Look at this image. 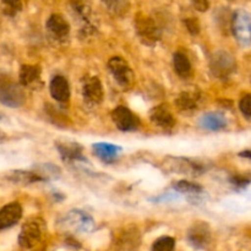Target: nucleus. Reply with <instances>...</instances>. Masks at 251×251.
Listing matches in <instances>:
<instances>
[{"label":"nucleus","mask_w":251,"mask_h":251,"mask_svg":"<svg viewBox=\"0 0 251 251\" xmlns=\"http://www.w3.org/2000/svg\"><path fill=\"white\" fill-rule=\"evenodd\" d=\"M74 16L80 24V32L83 37L91 36L97 31V20L91 0H70Z\"/></svg>","instance_id":"obj_1"},{"label":"nucleus","mask_w":251,"mask_h":251,"mask_svg":"<svg viewBox=\"0 0 251 251\" xmlns=\"http://www.w3.org/2000/svg\"><path fill=\"white\" fill-rule=\"evenodd\" d=\"M47 223L41 217H34L27 221L19 234V244L24 249H32L41 242L46 230Z\"/></svg>","instance_id":"obj_2"},{"label":"nucleus","mask_w":251,"mask_h":251,"mask_svg":"<svg viewBox=\"0 0 251 251\" xmlns=\"http://www.w3.org/2000/svg\"><path fill=\"white\" fill-rule=\"evenodd\" d=\"M135 31L140 41L149 47H153L161 39V29L154 20L147 15L139 12L135 19Z\"/></svg>","instance_id":"obj_3"},{"label":"nucleus","mask_w":251,"mask_h":251,"mask_svg":"<svg viewBox=\"0 0 251 251\" xmlns=\"http://www.w3.org/2000/svg\"><path fill=\"white\" fill-rule=\"evenodd\" d=\"M210 70L215 77L226 80L235 70L234 56L226 50H218L210 59Z\"/></svg>","instance_id":"obj_4"},{"label":"nucleus","mask_w":251,"mask_h":251,"mask_svg":"<svg viewBox=\"0 0 251 251\" xmlns=\"http://www.w3.org/2000/svg\"><path fill=\"white\" fill-rule=\"evenodd\" d=\"M232 29L240 46L249 47L251 43V22L249 12L239 9L233 14Z\"/></svg>","instance_id":"obj_5"},{"label":"nucleus","mask_w":251,"mask_h":251,"mask_svg":"<svg viewBox=\"0 0 251 251\" xmlns=\"http://www.w3.org/2000/svg\"><path fill=\"white\" fill-rule=\"evenodd\" d=\"M108 69L122 88H129L134 82V71L122 56H113L108 61Z\"/></svg>","instance_id":"obj_6"},{"label":"nucleus","mask_w":251,"mask_h":251,"mask_svg":"<svg viewBox=\"0 0 251 251\" xmlns=\"http://www.w3.org/2000/svg\"><path fill=\"white\" fill-rule=\"evenodd\" d=\"M26 100V95L20 83L4 81L0 83V103L10 108H19Z\"/></svg>","instance_id":"obj_7"},{"label":"nucleus","mask_w":251,"mask_h":251,"mask_svg":"<svg viewBox=\"0 0 251 251\" xmlns=\"http://www.w3.org/2000/svg\"><path fill=\"white\" fill-rule=\"evenodd\" d=\"M81 93L83 100L92 107L100 104L104 98L102 82L97 76H85L81 80Z\"/></svg>","instance_id":"obj_8"},{"label":"nucleus","mask_w":251,"mask_h":251,"mask_svg":"<svg viewBox=\"0 0 251 251\" xmlns=\"http://www.w3.org/2000/svg\"><path fill=\"white\" fill-rule=\"evenodd\" d=\"M166 166L169 171L176 173L186 174L190 176H199L206 172L205 166L202 163L193 161L189 158H180V157H168L166 159Z\"/></svg>","instance_id":"obj_9"},{"label":"nucleus","mask_w":251,"mask_h":251,"mask_svg":"<svg viewBox=\"0 0 251 251\" xmlns=\"http://www.w3.org/2000/svg\"><path fill=\"white\" fill-rule=\"evenodd\" d=\"M112 120L120 131H135L140 127V118L125 105H118L112 112Z\"/></svg>","instance_id":"obj_10"},{"label":"nucleus","mask_w":251,"mask_h":251,"mask_svg":"<svg viewBox=\"0 0 251 251\" xmlns=\"http://www.w3.org/2000/svg\"><path fill=\"white\" fill-rule=\"evenodd\" d=\"M63 225L78 233H91L95 229V221L88 213L81 210H73L63 218Z\"/></svg>","instance_id":"obj_11"},{"label":"nucleus","mask_w":251,"mask_h":251,"mask_svg":"<svg viewBox=\"0 0 251 251\" xmlns=\"http://www.w3.org/2000/svg\"><path fill=\"white\" fill-rule=\"evenodd\" d=\"M47 33L54 43H64L70 34V25L61 15L53 14L46 24Z\"/></svg>","instance_id":"obj_12"},{"label":"nucleus","mask_w":251,"mask_h":251,"mask_svg":"<svg viewBox=\"0 0 251 251\" xmlns=\"http://www.w3.org/2000/svg\"><path fill=\"white\" fill-rule=\"evenodd\" d=\"M188 240L196 249H205L211 243V229L206 222H195L188 230Z\"/></svg>","instance_id":"obj_13"},{"label":"nucleus","mask_w":251,"mask_h":251,"mask_svg":"<svg viewBox=\"0 0 251 251\" xmlns=\"http://www.w3.org/2000/svg\"><path fill=\"white\" fill-rule=\"evenodd\" d=\"M55 146L64 161H86L85 156H83L82 146L77 142L70 141V140H58L55 142Z\"/></svg>","instance_id":"obj_14"},{"label":"nucleus","mask_w":251,"mask_h":251,"mask_svg":"<svg viewBox=\"0 0 251 251\" xmlns=\"http://www.w3.org/2000/svg\"><path fill=\"white\" fill-rule=\"evenodd\" d=\"M150 119L153 124L164 130L173 129L176 125V118H174L171 108L167 104H159L154 107L150 113Z\"/></svg>","instance_id":"obj_15"},{"label":"nucleus","mask_w":251,"mask_h":251,"mask_svg":"<svg viewBox=\"0 0 251 251\" xmlns=\"http://www.w3.org/2000/svg\"><path fill=\"white\" fill-rule=\"evenodd\" d=\"M22 217V207L19 202H10L0 208V230L14 227Z\"/></svg>","instance_id":"obj_16"},{"label":"nucleus","mask_w":251,"mask_h":251,"mask_svg":"<svg viewBox=\"0 0 251 251\" xmlns=\"http://www.w3.org/2000/svg\"><path fill=\"white\" fill-rule=\"evenodd\" d=\"M50 95L56 102L68 103L70 100V86L68 80L64 76L56 75L51 78L50 85H49Z\"/></svg>","instance_id":"obj_17"},{"label":"nucleus","mask_w":251,"mask_h":251,"mask_svg":"<svg viewBox=\"0 0 251 251\" xmlns=\"http://www.w3.org/2000/svg\"><path fill=\"white\" fill-rule=\"evenodd\" d=\"M228 122L225 115L220 112H210L203 114L199 119V125L202 129L210 130V131H218L227 126Z\"/></svg>","instance_id":"obj_18"},{"label":"nucleus","mask_w":251,"mask_h":251,"mask_svg":"<svg viewBox=\"0 0 251 251\" xmlns=\"http://www.w3.org/2000/svg\"><path fill=\"white\" fill-rule=\"evenodd\" d=\"M20 85L22 87H34L41 82V68L38 65H22L20 69Z\"/></svg>","instance_id":"obj_19"},{"label":"nucleus","mask_w":251,"mask_h":251,"mask_svg":"<svg viewBox=\"0 0 251 251\" xmlns=\"http://www.w3.org/2000/svg\"><path fill=\"white\" fill-rule=\"evenodd\" d=\"M93 152L100 158V161L105 162V163H112L119 156V152L122 151L119 146L112 144H107V142H98V144L93 145Z\"/></svg>","instance_id":"obj_20"},{"label":"nucleus","mask_w":251,"mask_h":251,"mask_svg":"<svg viewBox=\"0 0 251 251\" xmlns=\"http://www.w3.org/2000/svg\"><path fill=\"white\" fill-rule=\"evenodd\" d=\"M201 100V93L199 91H185L178 96L176 104L180 112H193L198 108Z\"/></svg>","instance_id":"obj_21"},{"label":"nucleus","mask_w":251,"mask_h":251,"mask_svg":"<svg viewBox=\"0 0 251 251\" xmlns=\"http://www.w3.org/2000/svg\"><path fill=\"white\" fill-rule=\"evenodd\" d=\"M140 235L135 228H127L123 229L122 233L118 235L117 245L123 251H132L139 247Z\"/></svg>","instance_id":"obj_22"},{"label":"nucleus","mask_w":251,"mask_h":251,"mask_svg":"<svg viewBox=\"0 0 251 251\" xmlns=\"http://www.w3.org/2000/svg\"><path fill=\"white\" fill-rule=\"evenodd\" d=\"M5 178L12 183L21 184V185H28V184L38 183V181H46L43 176L34 172L29 171H11L5 174Z\"/></svg>","instance_id":"obj_23"},{"label":"nucleus","mask_w":251,"mask_h":251,"mask_svg":"<svg viewBox=\"0 0 251 251\" xmlns=\"http://www.w3.org/2000/svg\"><path fill=\"white\" fill-rule=\"evenodd\" d=\"M173 66L176 73L181 78H189L193 75V66L190 60L183 51H176L173 55Z\"/></svg>","instance_id":"obj_24"},{"label":"nucleus","mask_w":251,"mask_h":251,"mask_svg":"<svg viewBox=\"0 0 251 251\" xmlns=\"http://www.w3.org/2000/svg\"><path fill=\"white\" fill-rule=\"evenodd\" d=\"M174 190H176L180 194H186L188 196H194L199 198L203 193V189L199 184L191 183L188 180H179L174 184Z\"/></svg>","instance_id":"obj_25"},{"label":"nucleus","mask_w":251,"mask_h":251,"mask_svg":"<svg viewBox=\"0 0 251 251\" xmlns=\"http://www.w3.org/2000/svg\"><path fill=\"white\" fill-rule=\"evenodd\" d=\"M102 2L108 11L115 16H123L130 7L129 0H102Z\"/></svg>","instance_id":"obj_26"},{"label":"nucleus","mask_w":251,"mask_h":251,"mask_svg":"<svg viewBox=\"0 0 251 251\" xmlns=\"http://www.w3.org/2000/svg\"><path fill=\"white\" fill-rule=\"evenodd\" d=\"M1 11L9 17L16 16L19 12L22 11V1L21 0H1Z\"/></svg>","instance_id":"obj_27"},{"label":"nucleus","mask_w":251,"mask_h":251,"mask_svg":"<svg viewBox=\"0 0 251 251\" xmlns=\"http://www.w3.org/2000/svg\"><path fill=\"white\" fill-rule=\"evenodd\" d=\"M176 239L172 237H161L153 243L151 251H174Z\"/></svg>","instance_id":"obj_28"},{"label":"nucleus","mask_w":251,"mask_h":251,"mask_svg":"<svg viewBox=\"0 0 251 251\" xmlns=\"http://www.w3.org/2000/svg\"><path fill=\"white\" fill-rule=\"evenodd\" d=\"M239 108H240V112L244 114V117L247 119H250L251 117V96L249 93L244 95L242 97L239 102Z\"/></svg>","instance_id":"obj_29"},{"label":"nucleus","mask_w":251,"mask_h":251,"mask_svg":"<svg viewBox=\"0 0 251 251\" xmlns=\"http://www.w3.org/2000/svg\"><path fill=\"white\" fill-rule=\"evenodd\" d=\"M184 24H185L186 28H188L189 33L193 34V36H198L200 33V24H199V20L195 17H189V19L184 20Z\"/></svg>","instance_id":"obj_30"},{"label":"nucleus","mask_w":251,"mask_h":251,"mask_svg":"<svg viewBox=\"0 0 251 251\" xmlns=\"http://www.w3.org/2000/svg\"><path fill=\"white\" fill-rule=\"evenodd\" d=\"M229 181L232 183L233 186L239 189H245L248 188V185L250 184V178L249 176H233L232 178L229 179Z\"/></svg>","instance_id":"obj_31"},{"label":"nucleus","mask_w":251,"mask_h":251,"mask_svg":"<svg viewBox=\"0 0 251 251\" xmlns=\"http://www.w3.org/2000/svg\"><path fill=\"white\" fill-rule=\"evenodd\" d=\"M190 1L198 11L205 12L210 7V0H190Z\"/></svg>","instance_id":"obj_32"},{"label":"nucleus","mask_w":251,"mask_h":251,"mask_svg":"<svg viewBox=\"0 0 251 251\" xmlns=\"http://www.w3.org/2000/svg\"><path fill=\"white\" fill-rule=\"evenodd\" d=\"M239 156H240V157H245V158H250L251 153H250L249 150H247V151H245V152H242V153H240Z\"/></svg>","instance_id":"obj_33"},{"label":"nucleus","mask_w":251,"mask_h":251,"mask_svg":"<svg viewBox=\"0 0 251 251\" xmlns=\"http://www.w3.org/2000/svg\"><path fill=\"white\" fill-rule=\"evenodd\" d=\"M1 118H2V117H1V114H0V120H1Z\"/></svg>","instance_id":"obj_34"}]
</instances>
